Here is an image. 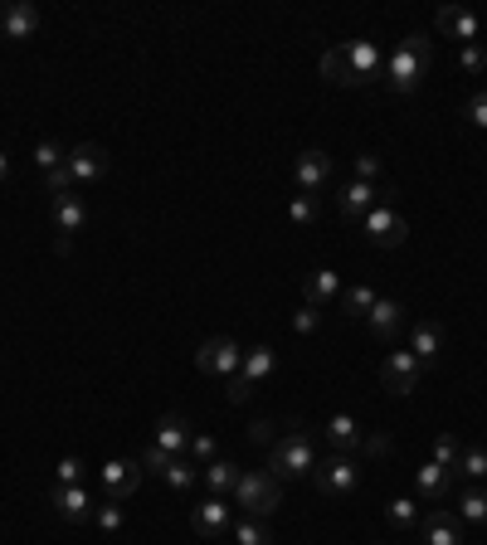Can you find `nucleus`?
Wrapping results in <instances>:
<instances>
[{"instance_id":"f257e3e1","label":"nucleus","mask_w":487,"mask_h":545,"mask_svg":"<svg viewBox=\"0 0 487 545\" xmlns=\"http://www.w3.org/2000/svg\"><path fill=\"white\" fill-rule=\"evenodd\" d=\"M380 73H385V49L375 39H346V44L322 54V78L337 83V88H361Z\"/></svg>"},{"instance_id":"f03ea898","label":"nucleus","mask_w":487,"mask_h":545,"mask_svg":"<svg viewBox=\"0 0 487 545\" xmlns=\"http://www.w3.org/2000/svg\"><path fill=\"white\" fill-rule=\"evenodd\" d=\"M429 64H434V44H429V35H405L390 54H385V83H390L395 93H414V88L424 83Z\"/></svg>"},{"instance_id":"7ed1b4c3","label":"nucleus","mask_w":487,"mask_h":545,"mask_svg":"<svg viewBox=\"0 0 487 545\" xmlns=\"http://www.w3.org/2000/svg\"><path fill=\"white\" fill-rule=\"evenodd\" d=\"M317 438L307 434L302 424H288L283 434L273 438V448H268V473L273 477H312L317 468Z\"/></svg>"},{"instance_id":"20e7f679","label":"nucleus","mask_w":487,"mask_h":545,"mask_svg":"<svg viewBox=\"0 0 487 545\" xmlns=\"http://www.w3.org/2000/svg\"><path fill=\"white\" fill-rule=\"evenodd\" d=\"M234 507H244V516H263V521H273L278 516V507H283V487H278V477L268 473H239V482H234Z\"/></svg>"},{"instance_id":"39448f33","label":"nucleus","mask_w":487,"mask_h":545,"mask_svg":"<svg viewBox=\"0 0 487 545\" xmlns=\"http://www.w3.org/2000/svg\"><path fill=\"white\" fill-rule=\"evenodd\" d=\"M312 487H317L322 497H332V502H346V497L361 487V463H356L351 453H327V458H317V468H312Z\"/></svg>"},{"instance_id":"423d86ee","label":"nucleus","mask_w":487,"mask_h":545,"mask_svg":"<svg viewBox=\"0 0 487 545\" xmlns=\"http://www.w3.org/2000/svg\"><path fill=\"white\" fill-rule=\"evenodd\" d=\"M244 365V351L229 341V336H210L200 351H195V370L200 375H215V380H234Z\"/></svg>"},{"instance_id":"0eeeda50","label":"nucleus","mask_w":487,"mask_h":545,"mask_svg":"<svg viewBox=\"0 0 487 545\" xmlns=\"http://www.w3.org/2000/svg\"><path fill=\"white\" fill-rule=\"evenodd\" d=\"M142 468L156 473L166 487H171V492H181V497H186L190 487L200 482V468H195L190 458H171V453H161V448H147V453H142Z\"/></svg>"},{"instance_id":"6e6552de","label":"nucleus","mask_w":487,"mask_h":545,"mask_svg":"<svg viewBox=\"0 0 487 545\" xmlns=\"http://www.w3.org/2000/svg\"><path fill=\"white\" fill-rule=\"evenodd\" d=\"M424 370L429 365L410 356V351H390L385 361H380V385L390 390V395H414L419 390V380H424Z\"/></svg>"},{"instance_id":"1a4fd4ad","label":"nucleus","mask_w":487,"mask_h":545,"mask_svg":"<svg viewBox=\"0 0 487 545\" xmlns=\"http://www.w3.org/2000/svg\"><path fill=\"white\" fill-rule=\"evenodd\" d=\"M190 531L205 541H225L234 531V502L229 497H205L200 507H190Z\"/></svg>"},{"instance_id":"9d476101","label":"nucleus","mask_w":487,"mask_h":545,"mask_svg":"<svg viewBox=\"0 0 487 545\" xmlns=\"http://www.w3.org/2000/svg\"><path fill=\"white\" fill-rule=\"evenodd\" d=\"M361 229H366V239H371L375 249H400L410 239V224H405V215L395 205H375L371 215L361 219Z\"/></svg>"},{"instance_id":"9b49d317","label":"nucleus","mask_w":487,"mask_h":545,"mask_svg":"<svg viewBox=\"0 0 487 545\" xmlns=\"http://www.w3.org/2000/svg\"><path fill=\"white\" fill-rule=\"evenodd\" d=\"M390 195H395V185H366V181H351L337 190V210L346 219H366L375 205H390Z\"/></svg>"},{"instance_id":"f8f14e48","label":"nucleus","mask_w":487,"mask_h":545,"mask_svg":"<svg viewBox=\"0 0 487 545\" xmlns=\"http://www.w3.org/2000/svg\"><path fill=\"white\" fill-rule=\"evenodd\" d=\"M142 477H147L142 458H137V463H132V458H113V463L98 468V482H103V497H108V502H127V497L142 487Z\"/></svg>"},{"instance_id":"ddd939ff","label":"nucleus","mask_w":487,"mask_h":545,"mask_svg":"<svg viewBox=\"0 0 487 545\" xmlns=\"http://www.w3.org/2000/svg\"><path fill=\"white\" fill-rule=\"evenodd\" d=\"M39 25H44V15H39V5H30V0H10V5H0V35L5 39L25 44V39L39 35Z\"/></svg>"},{"instance_id":"4468645a","label":"nucleus","mask_w":487,"mask_h":545,"mask_svg":"<svg viewBox=\"0 0 487 545\" xmlns=\"http://www.w3.org/2000/svg\"><path fill=\"white\" fill-rule=\"evenodd\" d=\"M108 151L98 142H78L74 151H69V176H74V185H93V181H103L108 176Z\"/></svg>"},{"instance_id":"2eb2a0df","label":"nucleus","mask_w":487,"mask_h":545,"mask_svg":"<svg viewBox=\"0 0 487 545\" xmlns=\"http://www.w3.org/2000/svg\"><path fill=\"white\" fill-rule=\"evenodd\" d=\"M293 181H298V190L317 195L322 185L332 181V156H327V151H317V146L298 151V161H293Z\"/></svg>"},{"instance_id":"dca6fc26","label":"nucleus","mask_w":487,"mask_h":545,"mask_svg":"<svg viewBox=\"0 0 487 545\" xmlns=\"http://www.w3.org/2000/svg\"><path fill=\"white\" fill-rule=\"evenodd\" d=\"M190 438H195V429H190L186 414H161V419H156V438H151V448H161V453H171V458H186Z\"/></svg>"},{"instance_id":"f3484780","label":"nucleus","mask_w":487,"mask_h":545,"mask_svg":"<svg viewBox=\"0 0 487 545\" xmlns=\"http://www.w3.org/2000/svg\"><path fill=\"white\" fill-rule=\"evenodd\" d=\"M49 210H54V229H59V254H69V234L88 224V205H83V195H59V200H49Z\"/></svg>"},{"instance_id":"a211bd4d","label":"nucleus","mask_w":487,"mask_h":545,"mask_svg":"<svg viewBox=\"0 0 487 545\" xmlns=\"http://www.w3.org/2000/svg\"><path fill=\"white\" fill-rule=\"evenodd\" d=\"M414 492H419V502L439 507V502L453 492V468H439L434 458H429V463H419V468H414Z\"/></svg>"},{"instance_id":"6ab92c4d","label":"nucleus","mask_w":487,"mask_h":545,"mask_svg":"<svg viewBox=\"0 0 487 545\" xmlns=\"http://www.w3.org/2000/svg\"><path fill=\"white\" fill-rule=\"evenodd\" d=\"M419 536H424V545H463V521L444 507H429L419 521Z\"/></svg>"},{"instance_id":"aec40b11","label":"nucleus","mask_w":487,"mask_h":545,"mask_svg":"<svg viewBox=\"0 0 487 545\" xmlns=\"http://www.w3.org/2000/svg\"><path fill=\"white\" fill-rule=\"evenodd\" d=\"M49 507H54V516H64V521H88L93 516V497H88L83 482L78 487H54L49 482Z\"/></svg>"},{"instance_id":"412c9836","label":"nucleus","mask_w":487,"mask_h":545,"mask_svg":"<svg viewBox=\"0 0 487 545\" xmlns=\"http://www.w3.org/2000/svg\"><path fill=\"white\" fill-rule=\"evenodd\" d=\"M366 327H371L375 341H395L400 327H405V307H400L395 297H380L371 307V317H366Z\"/></svg>"},{"instance_id":"4be33fe9","label":"nucleus","mask_w":487,"mask_h":545,"mask_svg":"<svg viewBox=\"0 0 487 545\" xmlns=\"http://www.w3.org/2000/svg\"><path fill=\"white\" fill-rule=\"evenodd\" d=\"M439 35L458 39V49L473 44V39H478V15L463 10V5H444V10H439Z\"/></svg>"},{"instance_id":"5701e85b","label":"nucleus","mask_w":487,"mask_h":545,"mask_svg":"<svg viewBox=\"0 0 487 545\" xmlns=\"http://www.w3.org/2000/svg\"><path fill=\"white\" fill-rule=\"evenodd\" d=\"M322 438H327L337 453H356V448L366 443V429H361L351 414H332V419L322 424Z\"/></svg>"},{"instance_id":"b1692460","label":"nucleus","mask_w":487,"mask_h":545,"mask_svg":"<svg viewBox=\"0 0 487 545\" xmlns=\"http://www.w3.org/2000/svg\"><path fill=\"white\" fill-rule=\"evenodd\" d=\"M341 273H332V268H317V273H307V283H302V297L312 302V307H332V302H341Z\"/></svg>"},{"instance_id":"393cba45","label":"nucleus","mask_w":487,"mask_h":545,"mask_svg":"<svg viewBox=\"0 0 487 545\" xmlns=\"http://www.w3.org/2000/svg\"><path fill=\"white\" fill-rule=\"evenodd\" d=\"M405 351L419 356L424 365H434V361H439V351H444V327H439V322H414L410 346H405Z\"/></svg>"},{"instance_id":"a878e982","label":"nucleus","mask_w":487,"mask_h":545,"mask_svg":"<svg viewBox=\"0 0 487 545\" xmlns=\"http://www.w3.org/2000/svg\"><path fill=\"white\" fill-rule=\"evenodd\" d=\"M273 370H278V356H273V346H254V351H244L239 380H244L249 390H259L263 380H273Z\"/></svg>"},{"instance_id":"bb28decb","label":"nucleus","mask_w":487,"mask_h":545,"mask_svg":"<svg viewBox=\"0 0 487 545\" xmlns=\"http://www.w3.org/2000/svg\"><path fill=\"white\" fill-rule=\"evenodd\" d=\"M375 302H380V292H375L371 283H356V288H346V292H341V312H346L351 322H366Z\"/></svg>"},{"instance_id":"cd10ccee","label":"nucleus","mask_w":487,"mask_h":545,"mask_svg":"<svg viewBox=\"0 0 487 545\" xmlns=\"http://www.w3.org/2000/svg\"><path fill=\"white\" fill-rule=\"evenodd\" d=\"M200 477H205L210 497H229V492H234V482H239V468H234L229 458H215V463H205V468H200Z\"/></svg>"},{"instance_id":"c85d7f7f","label":"nucleus","mask_w":487,"mask_h":545,"mask_svg":"<svg viewBox=\"0 0 487 545\" xmlns=\"http://www.w3.org/2000/svg\"><path fill=\"white\" fill-rule=\"evenodd\" d=\"M453 477H463L468 487H483L487 482V448H463L458 463H453Z\"/></svg>"},{"instance_id":"c756f323","label":"nucleus","mask_w":487,"mask_h":545,"mask_svg":"<svg viewBox=\"0 0 487 545\" xmlns=\"http://www.w3.org/2000/svg\"><path fill=\"white\" fill-rule=\"evenodd\" d=\"M458 521H468V526H487V487H463L458 492V511H453Z\"/></svg>"},{"instance_id":"7c9ffc66","label":"nucleus","mask_w":487,"mask_h":545,"mask_svg":"<svg viewBox=\"0 0 487 545\" xmlns=\"http://www.w3.org/2000/svg\"><path fill=\"white\" fill-rule=\"evenodd\" d=\"M385 521H390V526H400V531H419V521H424V507H419L414 497H395V502L385 507Z\"/></svg>"},{"instance_id":"2f4dec72","label":"nucleus","mask_w":487,"mask_h":545,"mask_svg":"<svg viewBox=\"0 0 487 545\" xmlns=\"http://www.w3.org/2000/svg\"><path fill=\"white\" fill-rule=\"evenodd\" d=\"M317 215H322V195H307V190H298V195L288 200V219H293L298 229H312V224H317Z\"/></svg>"},{"instance_id":"473e14b6","label":"nucleus","mask_w":487,"mask_h":545,"mask_svg":"<svg viewBox=\"0 0 487 545\" xmlns=\"http://www.w3.org/2000/svg\"><path fill=\"white\" fill-rule=\"evenodd\" d=\"M234 545H273V521L244 516V521L234 526Z\"/></svg>"},{"instance_id":"72a5a7b5","label":"nucleus","mask_w":487,"mask_h":545,"mask_svg":"<svg viewBox=\"0 0 487 545\" xmlns=\"http://www.w3.org/2000/svg\"><path fill=\"white\" fill-rule=\"evenodd\" d=\"M93 521H98L103 536H117L127 526V511H122V502H103V507H93Z\"/></svg>"},{"instance_id":"f704fd0d","label":"nucleus","mask_w":487,"mask_h":545,"mask_svg":"<svg viewBox=\"0 0 487 545\" xmlns=\"http://www.w3.org/2000/svg\"><path fill=\"white\" fill-rule=\"evenodd\" d=\"M351 171H356V181L385 185V161H380V156H371V151H361V156L351 161Z\"/></svg>"},{"instance_id":"c9c22d12","label":"nucleus","mask_w":487,"mask_h":545,"mask_svg":"<svg viewBox=\"0 0 487 545\" xmlns=\"http://www.w3.org/2000/svg\"><path fill=\"white\" fill-rule=\"evenodd\" d=\"M64 161H69V151H64V146H59V142H39V146H35V166H39V176H49V171H59Z\"/></svg>"},{"instance_id":"e433bc0d","label":"nucleus","mask_w":487,"mask_h":545,"mask_svg":"<svg viewBox=\"0 0 487 545\" xmlns=\"http://www.w3.org/2000/svg\"><path fill=\"white\" fill-rule=\"evenodd\" d=\"M186 458L195 463V468H205V463H215V458H220V443H215L210 434H195V438H190V448H186Z\"/></svg>"},{"instance_id":"4c0bfd02","label":"nucleus","mask_w":487,"mask_h":545,"mask_svg":"<svg viewBox=\"0 0 487 545\" xmlns=\"http://www.w3.org/2000/svg\"><path fill=\"white\" fill-rule=\"evenodd\" d=\"M83 473H88L83 458H59V468H54V487H78Z\"/></svg>"},{"instance_id":"58836bf2","label":"nucleus","mask_w":487,"mask_h":545,"mask_svg":"<svg viewBox=\"0 0 487 545\" xmlns=\"http://www.w3.org/2000/svg\"><path fill=\"white\" fill-rule=\"evenodd\" d=\"M458 453H463V443H458L453 434L434 438V463H439V468H453V463H458Z\"/></svg>"},{"instance_id":"ea45409f","label":"nucleus","mask_w":487,"mask_h":545,"mask_svg":"<svg viewBox=\"0 0 487 545\" xmlns=\"http://www.w3.org/2000/svg\"><path fill=\"white\" fill-rule=\"evenodd\" d=\"M458 69H463V73H483L487 69V49H483V44H463V49H458Z\"/></svg>"},{"instance_id":"a19ab883","label":"nucleus","mask_w":487,"mask_h":545,"mask_svg":"<svg viewBox=\"0 0 487 545\" xmlns=\"http://www.w3.org/2000/svg\"><path fill=\"white\" fill-rule=\"evenodd\" d=\"M317 322H322V307H312V302H302L298 312H293V331H298V336H312Z\"/></svg>"},{"instance_id":"79ce46f5","label":"nucleus","mask_w":487,"mask_h":545,"mask_svg":"<svg viewBox=\"0 0 487 545\" xmlns=\"http://www.w3.org/2000/svg\"><path fill=\"white\" fill-rule=\"evenodd\" d=\"M463 112H468V122H473V127H483V132H487V88H483V93H473V98L463 103Z\"/></svg>"},{"instance_id":"37998d69","label":"nucleus","mask_w":487,"mask_h":545,"mask_svg":"<svg viewBox=\"0 0 487 545\" xmlns=\"http://www.w3.org/2000/svg\"><path fill=\"white\" fill-rule=\"evenodd\" d=\"M249 438H254V443H268V448H273V424H268V419H259V424L249 429Z\"/></svg>"},{"instance_id":"c03bdc74","label":"nucleus","mask_w":487,"mask_h":545,"mask_svg":"<svg viewBox=\"0 0 487 545\" xmlns=\"http://www.w3.org/2000/svg\"><path fill=\"white\" fill-rule=\"evenodd\" d=\"M5 176H10V156L0 151V181H5Z\"/></svg>"},{"instance_id":"a18cd8bd","label":"nucleus","mask_w":487,"mask_h":545,"mask_svg":"<svg viewBox=\"0 0 487 545\" xmlns=\"http://www.w3.org/2000/svg\"><path fill=\"white\" fill-rule=\"evenodd\" d=\"M375 545H385V541H375Z\"/></svg>"},{"instance_id":"49530a36","label":"nucleus","mask_w":487,"mask_h":545,"mask_svg":"<svg viewBox=\"0 0 487 545\" xmlns=\"http://www.w3.org/2000/svg\"><path fill=\"white\" fill-rule=\"evenodd\" d=\"M419 545H424V541H419Z\"/></svg>"}]
</instances>
